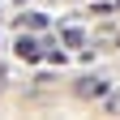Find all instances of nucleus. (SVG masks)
Here are the masks:
<instances>
[{
	"label": "nucleus",
	"instance_id": "obj_1",
	"mask_svg": "<svg viewBox=\"0 0 120 120\" xmlns=\"http://www.w3.org/2000/svg\"><path fill=\"white\" fill-rule=\"evenodd\" d=\"M107 90H112L107 77H94V73H90V77H82L77 86H73V94H77V99H103Z\"/></svg>",
	"mask_w": 120,
	"mask_h": 120
},
{
	"label": "nucleus",
	"instance_id": "obj_2",
	"mask_svg": "<svg viewBox=\"0 0 120 120\" xmlns=\"http://www.w3.org/2000/svg\"><path fill=\"white\" fill-rule=\"evenodd\" d=\"M17 56L26 60V64H34V60L43 56V43L34 39V30H30V34H22V39H17Z\"/></svg>",
	"mask_w": 120,
	"mask_h": 120
},
{
	"label": "nucleus",
	"instance_id": "obj_3",
	"mask_svg": "<svg viewBox=\"0 0 120 120\" xmlns=\"http://www.w3.org/2000/svg\"><path fill=\"white\" fill-rule=\"evenodd\" d=\"M103 112H107V116H120V90H107V94H103Z\"/></svg>",
	"mask_w": 120,
	"mask_h": 120
},
{
	"label": "nucleus",
	"instance_id": "obj_4",
	"mask_svg": "<svg viewBox=\"0 0 120 120\" xmlns=\"http://www.w3.org/2000/svg\"><path fill=\"white\" fill-rule=\"evenodd\" d=\"M43 26H47L43 13H26V17H22V30H43Z\"/></svg>",
	"mask_w": 120,
	"mask_h": 120
},
{
	"label": "nucleus",
	"instance_id": "obj_5",
	"mask_svg": "<svg viewBox=\"0 0 120 120\" xmlns=\"http://www.w3.org/2000/svg\"><path fill=\"white\" fill-rule=\"evenodd\" d=\"M60 43H69V47H82V30H77V26L60 30Z\"/></svg>",
	"mask_w": 120,
	"mask_h": 120
},
{
	"label": "nucleus",
	"instance_id": "obj_6",
	"mask_svg": "<svg viewBox=\"0 0 120 120\" xmlns=\"http://www.w3.org/2000/svg\"><path fill=\"white\" fill-rule=\"evenodd\" d=\"M22 4H26V0H22Z\"/></svg>",
	"mask_w": 120,
	"mask_h": 120
}]
</instances>
